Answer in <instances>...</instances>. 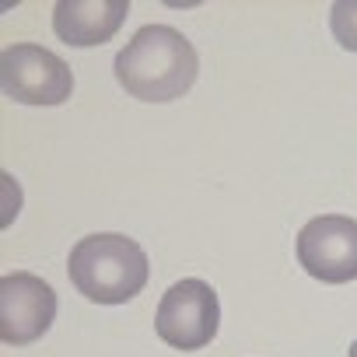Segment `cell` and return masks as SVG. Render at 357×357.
<instances>
[{"label": "cell", "mask_w": 357, "mask_h": 357, "mask_svg": "<svg viewBox=\"0 0 357 357\" xmlns=\"http://www.w3.org/2000/svg\"><path fill=\"white\" fill-rule=\"evenodd\" d=\"M126 0H60L53 8V32L67 46H102L126 22Z\"/></svg>", "instance_id": "obj_7"}, {"label": "cell", "mask_w": 357, "mask_h": 357, "mask_svg": "<svg viewBox=\"0 0 357 357\" xmlns=\"http://www.w3.org/2000/svg\"><path fill=\"white\" fill-rule=\"evenodd\" d=\"M218 326H221V305L207 280L186 277V280L172 284L165 291V298L158 301L154 329L175 350L207 347L218 336Z\"/></svg>", "instance_id": "obj_3"}, {"label": "cell", "mask_w": 357, "mask_h": 357, "mask_svg": "<svg viewBox=\"0 0 357 357\" xmlns=\"http://www.w3.org/2000/svg\"><path fill=\"white\" fill-rule=\"evenodd\" d=\"M56 319V291L36 273L0 277V340L8 347H25L39 340Z\"/></svg>", "instance_id": "obj_6"}, {"label": "cell", "mask_w": 357, "mask_h": 357, "mask_svg": "<svg viewBox=\"0 0 357 357\" xmlns=\"http://www.w3.org/2000/svg\"><path fill=\"white\" fill-rule=\"evenodd\" d=\"M112 70L126 95L140 102H172L197 84L200 56L193 43L172 25H144L116 53Z\"/></svg>", "instance_id": "obj_1"}, {"label": "cell", "mask_w": 357, "mask_h": 357, "mask_svg": "<svg viewBox=\"0 0 357 357\" xmlns=\"http://www.w3.org/2000/svg\"><path fill=\"white\" fill-rule=\"evenodd\" d=\"M329 25H333L336 43L343 50L357 53V0H336L329 11Z\"/></svg>", "instance_id": "obj_8"}, {"label": "cell", "mask_w": 357, "mask_h": 357, "mask_svg": "<svg viewBox=\"0 0 357 357\" xmlns=\"http://www.w3.org/2000/svg\"><path fill=\"white\" fill-rule=\"evenodd\" d=\"M0 88L22 105H60L74 91V74L46 46L15 43L0 56Z\"/></svg>", "instance_id": "obj_4"}, {"label": "cell", "mask_w": 357, "mask_h": 357, "mask_svg": "<svg viewBox=\"0 0 357 357\" xmlns=\"http://www.w3.org/2000/svg\"><path fill=\"white\" fill-rule=\"evenodd\" d=\"M298 263L319 284L357 280V221L343 214L312 218L298 231Z\"/></svg>", "instance_id": "obj_5"}, {"label": "cell", "mask_w": 357, "mask_h": 357, "mask_svg": "<svg viewBox=\"0 0 357 357\" xmlns=\"http://www.w3.org/2000/svg\"><path fill=\"white\" fill-rule=\"evenodd\" d=\"M74 287L95 305H123L147 287L151 263L147 252L116 231H98L81 238L67 259Z\"/></svg>", "instance_id": "obj_2"}, {"label": "cell", "mask_w": 357, "mask_h": 357, "mask_svg": "<svg viewBox=\"0 0 357 357\" xmlns=\"http://www.w3.org/2000/svg\"><path fill=\"white\" fill-rule=\"evenodd\" d=\"M350 357H357V340H354V343H350Z\"/></svg>", "instance_id": "obj_9"}]
</instances>
